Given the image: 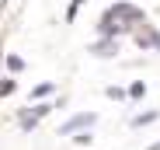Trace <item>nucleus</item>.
<instances>
[{
	"label": "nucleus",
	"instance_id": "f257e3e1",
	"mask_svg": "<svg viewBox=\"0 0 160 150\" xmlns=\"http://www.w3.org/2000/svg\"><path fill=\"white\" fill-rule=\"evenodd\" d=\"M104 14H112L115 21L129 24V35H132V28H139V24H146V21H150V18H146V11H143V7H136V4H129V0H115V4H108V7H104Z\"/></svg>",
	"mask_w": 160,
	"mask_h": 150
},
{
	"label": "nucleus",
	"instance_id": "f03ea898",
	"mask_svg": "<svg viewBox=\"0 0 160 150\" xmlns=\"http://www.w3.org/2000/svg\"><path fill=\"white\" fill-rule=\"evenodd\" d=\"M132 42H136V49H143V53H160V28L146 21L139 28H132Z\"/></svg>",
	"mask_w": 160,
	"mask_h": 150
},
{
	"label": "nucleus",
	"instance_id": "7ed1b4c3",
	"mask_svg": "<svg viewBox=\"0 0 160 150\" xmlns=\"http://www.w3.org/2000/svg\"><path fill=\"white\" fill-rule=\"evenodd\" d=\"M94 126H98V112H77V115H70L66 122H59L56 136H70V133H77V129H94Z\"/></svg>",
	"mask_w": 160,
	"mask_h": 150
},
{
	"label": "nucleus",
	"instance_id": "20e7f679",
	"mask_svg": "<svg viewBox=\"0 0 160 150\" xmlns=\"http://www.w3.org/2000/svg\"><path fill=\"white\" fill-rule=\"evenodd\" d=\"M87 53H91L94 59H115V56L122 53V42H118V39H108V35H98V39L87 45Z\"/></svg>",
	"mask_w": 160,
	"mask_h": 150
},
{
	"label": "nucleus",
	"instance_id": "39448f33",
	"mask_svg": "<svg viewBox=\"0 0 160 150\" xmlns=\"http://www.w3.org/2000/svg\"><path fill=\"white\" fill-rule=\"evenodd\" d=\"M94 32H98V35H108V39H122V35H129V24L115 21L112 14H101L98 24H94Z\"/></svg>",
	"mask_w": 160,
	"mask_h": 150
},
{
	"label": "nucleus",
	"instance_id": "423d86ee",
	"mask_svg": "<svg viewBox=\"0 0 160 150\" xmlns=\"http://www.w3.org/2000/svg\"><path fill=\"white\" fill-rule=\"evenodd\" d=\"M160 119V108H146V112H136L129 119V129H146V126H153V122Z\"/></svg>",
	"mask_w": 160,
	"mask_h": 150
},
{
	"label": "nucleus",
	"instance_id": "0eeeda50",
	"mask_svg": "<svg viewBox=\"0 0 160 150\" xmlns=\"http://www.w3.org/2000/svg\"><path fill=\"white\" fill-rule=\"evenodd\" d=\"M59 91V84L56 80H38L35 87H32V94H28V101H38V98H52Z\"/></svg>",
	"mask_w": 160,
	"mask_h": 150
},
{
	"label": "nucleus",
	"instance_id": "6e6552de",
	"mask_svg": "<svg viewBox=\"0 0 160 150\" xmlns=\"http://www.w3.org/2000/svg\"><path fill=\"white\" fill-rule=\"evenodd\" d=\"M0 63H4V66H7V73H14V77H18V73H24V66H28L18 53H4V56H0Z\"/></svg>",
	"mask_w": 160,
	"mask_h": 150
},
{
	"label": "nucleus",
	"instance_id": "1a4fd4ad",
	"mask_svg": "<svg viewBox=\"0 0 160 150\" xmlns=\"http://www.w3.org/2000/svg\"><path fill=\"white\" fill-rule=\"evenodd\" d=\"M18 126H21V133H35V129H38V119L28 112V105L18 108Z\"/></svg>",
	"mask_w": 160,
	"mask_h": 150
},
{
	"label": "nucleus",
	"instance_id": "9d476101",
	"mask_svg": "<svg viewBox=\"0 0 160 150\" xmlns=\"http://www.w3.org/2000/svg\"><path fill=\"white\" fill-rule=\"evenodd\" d=\"M146 80H132L129 87H125V101H143V98H146Z\"/></svg>",
	"mask_w": 160,
	"mask_h": 150
},
{
	"label": "nucleus",
	"instance_id": "9b49d317",
	"mask_svg": "<svg viewBox=\"0 0 160 150\" xmlns=\"http://www.w3.org/2000/svg\"><path fill=\"white\" fill-rule=\"evenodd\" d=\"M70 140H73L77 147H87V150H91V143H94V129H77V133H70Z\"/></svg>",
	"mask_w": 160,
	"mask_h": 150
},
{
	"label": "nucleus",
	"instance_id": "f8f14e48",
	"mask_svg": "<svg viewBox=\"0 0 160 150\" xmlns=\"http://www.w3.org/2000/svg\"><path fill=\"white\" fill-rule=\"evenodd\" d=\"M18 91V77L14 73H7V77H0V98H11Z\"/></svg>",
	"mask_w": 160,
	"mask_h": 150
},
{
	"label": "nucleus",
	"instance_id": "ddd939ff",
	"mask_svg": "<svg viewBox=\"0 0 160 150\" xmlns=\"http://www.w3.org/2000/svg\"><path fill=\"white\" fill-rule=\"evenodd\" d=\"M104 98H108V101H125V87L122 84H108L104 87Z\"/></svg>",
	"mask_w": 160,
	"mask_h": 150
},
{
	"label": "nucleus",
	"instance_id": "4468645a",
	"mask_svg": "<svg viewBox=\"0 0 160 150\" xmlns=\"http://www.w3.org/2000/svg\"><path fill=\"white\" fill-rule=\"evenodd\" d=\"M84 4H87V0H70V4H66V14H63V18H66V24H73V21H77V14H80V7H84Z\"/></svg>",
	"mask_w": 160,
	"mask_h": 150
},
{
	"label": "nucleus",
	"instance_id": "2eb2a0df",
	"mask_svg": "<svg viewBox=\"0 0 160 150\" xmlns=\"http://www.w3.org/2000/svg\"><path fill=\"white\" fill-rule=\"evenodd\" d=\"M143 150H160V140H157V143H150V147H143Z\"/></svg>",
	"mask_w": 160,
	"mask_h": 150
}]
</instances>
